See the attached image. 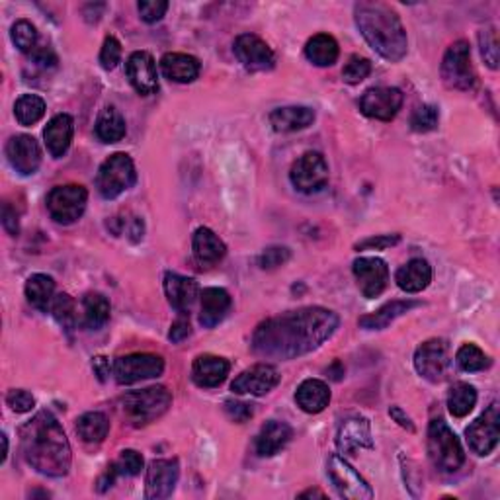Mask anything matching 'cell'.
Returning a JSON list of instances; mask_svg holds the SVG:
<instances>
[{
	"mask_svg": "<svg viewBox=\"0 0 500 500\" xmlns=\"http://www.w3.org/2000/svg\"><path fill=\"white\" fill-rule=\"evenodd\" d=\"M339 315L324 307H303L258 324L250 346L262 358L293 360L329 340L339 329Z\"/></svg>",
	"mask_w": 500,
	"mask_h": 500,
	"instance_id": "cell-1",
	"label": "cell"
},
{
	"mask_svg": "<svg viewBox=\"0 0 500 500\" xmlns=\"http://www.w3.org/2000/svg\"><path fill=\"white\" fill-rule=\"evenodd\" d=\"M27 464L47 477H65L71 469V444L61 422L50 410H40L20 428Z\"/></svg>",
	"mask_w": 500,
	"mask_h": 500,
	"instance_id": "cell-2",
	"label": "cell"
},
{
	"mask_svg": "<svg viewBox=\"0 0 500 500\" xmlns=\"http://www.w3.org/2000/svg\"><path fill=\"white\" fill-rule=\"evenodd\" d=\"M355 26L363 40L391 63L401 61L407 55L409 40L399 14L383 3H360L355 6Z\"/></svg>",
	"mask_w": 500,
	"mask_h": 500,
	"instance_id": "cell-3",
	"label": "cell"
},
{
	"mask_svg": "<svg viewBox=\"0 0 500 500\" xmlns=\"http://www.w3.org/2000/svg\"><path fill=\"white\" fill-rule=\"evenodd\" d=\"M120 405L125 418H128L133 426H145L165 415L172 405V395L170 391L162 386L147 387L123 395Z\"/></svg>",
	"mask_w": 500,
	"mask_h": 500,
	"instance_id": "cell-4",
	"label": "cell"
},
{
	"mask_svg": "<svg viewBox=\"0 0 500 500\" xmlns=\"http://www.w3.org/2000/svg\"><path fill=\"white\" fill-rule=\"evenodd\" d=\"M428 457L441 473H456L465 461L461 441L444 420H432L428 426Z\"/></svg>",
	"mask_w": 500,
	"mask_h": 500,
	"instance_id": "cell-5",
	"label": "cell"
},
{
	"mask_svg": "<svg viewBox=\"0 0 500 500\" xmlns=\"http://www.w3.org/2000/svg\"><path fill=\"white\" fill-rule=\"evenodd\" d=\"M137 180L136 165L129 155L125 152H113L112 157L105 159L96 176V188L105 199H113L128 191Z\"/></svg>",
	"mask_w": 500,
	"mask_h": 500,
	"instance_id": "cell-6",
	"label": "cell"
},
{
	"mask_svg": "<svg viewBox=\"0 0 500 500\" xmlns=\"http://www.w3.org/2000/svg\"><path fill=\"white\" fill-rule=\"evenodd\" d=\"M441 79L451 90H473L477 74L471 63L469 42L459 40L448 47L441 59Z\"/></svg>",
	"mask_w": 500,
	"mask_h": 500,
	"instance_id": "cell-7",
	"label": "cell"
},
{
	"mask_svg": "<svg viewBox=\"0 0 500 500\" xmlns=\"http://www.w3.org/2000/svg\"><path fill=\"white\" fill-rule=\"evenodd\" d=\"M86 201H89V191L81 184L55 186L47 194V211L57 223L71 225L82 217Z\"/></svg>",
	"mask_w": 500,
	"mask_h": 500,
	"instance_id": "cell-8",
	"label": "cell"
},
{
	"mask_svg": "<svg viewBox=\"0 0 500 500\" xmlns=\"http://www.w3.org/2000/svg\"><path fill=\"white\" fill-rule=\"evenodd\" d=\"M326 473L332 480V485L342 498L348 500H370L373 496V490L368 485L358 471H355L348 461L342 456L334 454L329 457V464H326Z\"/></svg>",
	"mask_w": 500,
	"mask_h": 500,
	"instance_id": "cell-9",
	"label": "cell"
},
{
	"mask_svg": "<svg viewBox=\"0 0 500 500\" xmlns=\"http://www.w3.org/2000/svg\"><path fill=\"white\" fill-rule=\"evenodd\" d=\"M165 371V360L157 354H128L113 362V378L120 386H133L143 379H152Z\"/></svg>",
	"mask_w": 500,
	"mask_h": 500,
	"instance_id": "cell-10",
	"label": "cell"
},
{
	"mask_svg": "<svg viewBox=\"0 0 500 500\" xmlns=\"http://www.w3.org/2000/svg\"><path fill=\"white\" fill-rule=\"evenodd\" d=\"M290 180L295 190L303 191V194H315L329 182V165L321 152L309 151L293 162Z\"/></svg>",
	"mask_w": 500,
	"mask_h": 500,
	"instance_id": "cell-11",
	"label": "cell"
},
{
	"mask_svg": "<svg viewBox=\"0 0 500 500\" xmlns=\"http://www.w3.org/2000/svg\"><path fill=\"white\" fill-rule=\"evenodd\" d=\"M415 368L420 378L438 383L449 368V344L444 339H430L415 352Z\"/></svg>",
	"mask_w": 500,
	"mask_h": 500,
	"instance_id": "cell-12",
	"label": "cell"
},
{
	"mask_svg": "<svg viewBox=\"0 0 500 500\" xmlns=\"http://www.w3.org/2000/svg\"><path fill=\"white\" fill-rule=\"evenodd\" d=\"M467 444L477 456H488L498 446L500 438V412L498 405L493 402L485 415H480L473 425L465 430Z\"/></svg>",
	"mask_w": 500,
	"mask_h": 500,
	"instance_id": "cell-13",
	"label": "cell"
},
{
	"mask_svg": "<svg viewBox=\"0 0 500 500\" xmlns=\"http://www.w3.org/2000/svg\"><path fill=\"white\" fill-rule=\"evenodd\" d=\"M402 105V92L389 86H378V89L365 90L360 98V110L363 115L373 120L391 121L399 113Z\"/></svg>",
	"mask_w": 500,
	"mask_h": 500,
	"instance_id": "cell-14",
	"label": "cell"
},
{
	"mask_svg": "<svg viewBox=\"0 0 500 500\" xmlns=\"http://www.w3.org/2000/svg\"><path fill=\"white\" fill-rule=\"evenodd\" d=\"M352 270H354L355 282H358L362 295L368 297V300L378 297L387 287L389 268L386 261H381V258L362 256L354 262Z\"/></svg>",
	"mask_w": 500,
	"mask_h": 500,
	"instance_id": "cell-15",
	"label": "cell"
},
{
	"mask_svg": "<svg viewBox=\"0 0 500 500\" xmlns=\"http://www.w3.org/2000/svg\"><path fill=\"white\" fill-rule=\"evenodd\" d=\"M277 383H280V373L270 363H256L250 370L235 378L230 391L237 395H254L262 397L266 393H270Z\"/></svg>",
	"mask_w": 500,
	"mask_h": 500,
	"instance_id": "cell-16",
	"label": "cell"
},
{
	"mask_svg": "<svg viewBox=\"0 0 500 500\" xmlns=\"http://www.w3.org/2000/svg\"><path fill=\"white\" fill-rule=\"evenodd\" d=\"M180 477L178 459H155L149 464L145 479V496L160 500L172 495Z\"/></svg>",
	"mask_w": 500,
	"mask_h": 500,
	"instance_id": "cell-17",
	"label": "cell"
},
{
	"mask_svg": "<svg viewBox=\"0 0 500 500\" xmlns=\"http://www.w3.org/2000/svg\"><path fill=\"white\" fill-rule=\"evenodd\" d=\"M235 55L248 71H270L276 63L272 47L254 34H243L235 40Z\"/></svg>",
	"mask_w": 500,
	"mask_h": 500,
	"instance_id": "cell-18",
	"label": "cell"
},
{
	"mask_svg": "<svg viewBox=\"0 0 500 500\" xmlns=\"http://www.w3.org/2000/svg\"><path fill=\"white\" fill-rule=\"evenodd\" d=\"M336 448L342 456L355 454L358 449H371L373 438L370 420L360 415L346 418L336 432Z\"/></svg>",
	"mask_w": 500,
	"mask_h": 500,
	"instance_id": "cell-19",
	"label": "cell"
},
{
	"mask_svg": "<svg viewBox=\"0 0 500 500\" xmlns=\"http://www.w3.org/2000/svg\"><path fill=\"white\" fill-rule=\"evenodd\" d=\"M125 73H128V79L133 89L141 96L155 94L159 90L157 65L149 51L131 53L128 65H125Z\"/></svg>",
	"mask_w": 500,
	"mask_h": 500,
	"instance_id": "cell-20",
	"label": "cell"
},
{
	"mask_svg": "<svg viewBox=\"0 0 500 500\" xmlns=\"http://www.w3.org/2000/svg\"><path fill=\"white\" fill-rule=\"evenodd\" d=\"M6 157L16 172L30 176L42 165V149L32 136H14L6 143Z\"/></svg>",
	"mask_w": 500,
	"mask_h": 500,
	"instance_id": "cell-21",
	"label": "cell"
},
{
	"mask_svg": "<svg viewBox=\"0 0 500 500\" xmlns=\"http://www.w3.org/2000/svg\"><path fill=\"white\" fill-rule=\"evenodd\" d=\"M165 293L168 297V303L175 307L180 315H188L198 300L199 287L194 277L180 276L176 272H167Z\"/></svg>",
	"mask_w": 500,
	"mask_h": 500,
	"instance_id": "cell-22",
	"label": "cell"
},
{
	"mask_svg": "<svg viewBox=\"0 0 500 500\" xmlns=\"http://www.w3.org/2000/svg\"><path fill=\"white\" fill-rule=\"evenodd\" d=\"M229 370L230 363L225 358L214 354H204L198 355L194 365H191V379H194V383L199 387H219L221 383L227 379Z\"/></svg>",
	"mask_w": 500,
	"mask_h": 500,
	"instance_id": "cell-23",
	"label": "cell"
},
{
	"mask_svg": "<svg viewBox=\"0 0 500 500\" xmlns=\"http://www.w3.org/2000/svg\"><path fill=\"white\" fill-rule=\"evenodd\" d=\"M292 436L293 430L287 422L282 420L266 422L256 436V454L262 457H272L287 446V441L292 440Z\"/></svg>",
	"mask_w": 500,
	"mask_h": 500,
	"instance_id": "cell-24",
	"label": "cell"
},
{
	"mask_svg": "<svg viewBox=\"0 0 500 500\" xmlns=\"http://www.w3.org/2000/svg\"><path fill=\"white\" fill-rule=\"evenodd\" d=\"M73 133H74V121L71 115L69 113L55 115V118L47 123V128L43 131L47 151H50L55 159L63 157L71 147Z\"/></svg>",
	"mask_w": 500,
	"mask_h": 500,
	"instance_id": "cell-25",
	"label": "cell"
},
{
	"mask_svg": "<svg viewBox=\"0 0 500 500\" xmlns=\"http://www.w3.org/2000/svg\"><path fill=\"white\" fill-rule=\"evenodd\" d=\"M160 69H162V74H165L168 81L188 84V82H194L198 79L201 65L194 55L167 53L160 59Z\"/></svg>",
	"mask_w": 500,
	"mask_h": 500,
	"instance_id": "cell-26",
	"label": "cell"
},
{
	"mask_svg": "<svg viewBox=\"0 0 500 500\" xmlns=\"http://www.w3.org/2000/svg\"><path fill=\"white\" fill-rule=\"evenodd\" d=\"M295 402L309 415H319L331 402V389L321 379H305L295 391Z\"/></svg>",
	"mask_w": 500,
	"mask_h": 500,
	"instance_id": "cell-27",
	"label": "cell"
},
{
	"mask_svg": "<svg viewBox=\"0 0 500 500\" xmlns=\"http://www.w3.org/2000/svg\"><path fill=\"white\" fill-rule=\"evenodd\" d=\"M315 121V110L307 105H285L270 113V123L276 131L293 133L307 129Z\"/></svg>",
	"mask_w": 500,
	"mask_h": 500,
	"instance_id": "cell-28",
	"label": "cell"
},
{
	"mask_svg": "<svg viewBox=\"0 0 500 500\" xmlns=\"http://www.w3.org/2000/svg\"><path fill=\"white\" fill-rule=\"evenodd\" d=\"M191 248H194V256L199 264L204 266H214L223 261L227 254V246L214 230L207 227H199L194 233V240H191Z\"/></svg>",
	"mask_w": 500,
	"mask_h": 500,
	"instance_id": "cell-29",
	"label": "cell"
},
{
	"mask_svg": "<svg viewBox=\"0 0 500 500\" xmlns=\"http://www.w3.org/2000/svg\"><path fill=\"white\" fill-rule=\"evenodd\" d=\"M230 307V295L223 287H207L201 293V315L199 323L206 329H214L215 324L225 319V315Z\"/></svg>",
	"mask_w": 500,
	"mask_h": 500,
	"instance_id": "cell-30",
	"label": "cell"
},
{
	"mask_svg": "<svg viewBox=\"0 0 500 500\" xmlns=\"http://www.w3.org/2000/svg\"><path fill=\"white\" fill-rule=\"evenodd\" d=\"M397 285L407 293H418L426 290L432 282V268L425 258H412L397 270Z\"/></svg>",
	"mask_w": 500,
	"mask_h": 500,
	"instance_id": "cell-31",
	"label": "cell"
},
{
	"mask_svg": "<svg viewBox=\"0 0 500 500\" xmlns=\"http://www.w3.org/2000/svg\"><path fill=\"white\" fill-rule=\"evenodd\" d=\"M418 305H420L418 301H410V300H407V301H391V303L383 305L381 309H378L375 313L360 316L358 324L365 331H383V329H387V326L393 321H397L399 316L409 313L410 309H415V307H418Z\"/></svg>",
	"mask_w": 500,
	"mask_h": 500,
	"instance_id": "cell-32",
	"label": "cell"
},
{
	"mask_svg": "<svg viewBox=\"0 0 500 500\" xmlns=\"http://www.w3.org/2000/svg\"><path fill=\"white\" fill-rule=\"evenodd\" d=\"M339 43L329 34H316L305 45V57L316 66H331L339 59Z\"/></svg>",
	"mask_w": 500,
	"mask_h": 500,
	"instance_id": "cell-33",
	"label": "cell"
},
{
	"mask_svg": "<svg viewBox=\"0 0 500 500\" xmlns=\"http://www.w3.org/2000/svg\"><path fill=\"white\" fill-rule=\"evenodd\" d=\"M125 120L123 115L113 108V105H105L100 112L98 120H96V136L104 143H118L125 137Z\"/></svg>",
	"mask_w": 500,
	"mask_h": 500,
	"instance_id": "cell-34",
	"label": "cell"
},
{
	"mask_svg": "<svg viewBox=\"0 0 500 500\" xmlns=\"http://www.w3.org/2000/svg\"><path fill=\"white\" fill-rule=\"evenodd\" d=\"M76 432L86 444H100L110 432V420L104 412H86L76 420Z\"/></svg>",
	"mask_w": 500,
	"mask_h": 500,
	"instance_id": "cell-35",
	"label": "cell"
},
{
	"mask_svg": "<svg viewBox=\"0 0 500 500\" xmlns=\"http://www.w3.org/2000/svg\"><path fill=\"white\" fill-rule=\"evenodd\" d=\"M55 293V282L51 276L47 274H34L26 284V297L35 309L47 311V307L53 301Z\"/></svg>",
	"mask_w": 500,
	"mask_h": 500,
	"instance_id": "cell-36",
	"label": "cell"
},
{
	"mask_svg": "<svg viewBox=\"0 0 500 500\" xmlns=\"http://www.w3.org/2000/svg\"><path fill=\"white\" fill-rule=\"evenodd\" d=\"M84 307V326L90 331H98L110 319V301L102 293H86L82 300Z\"/></svg>",
	"mask_w": 500,
	"mask_h": 500,
	"instance_id": "cell-37",
	"label": "cell"
},
{
	"mask_svg": "<svg viewBox=\"0 0 500 500\" xmlns=\"http://www.w3.org/2000/svg\"><path fill=\"white\" fill-rule=\"evenodd\" d=\"M477 405V391L469 383L459 381L448 393V409L456 418L467 417Z\"/></svg>",
	"mask_w": 500,
	"mask_h": 500,
	"instance_id": "cell-38",
	"label": "cell"
},
{
	"mask_svg": "<svg viewBox=\"0 0 500 500\" xmlns=\"http://www.w3.org/2000/svg\"><path fill=\"white\" fill-rule=\"evenodd\" d=\"M14 115L20 125L30 128L45 115V102L35 94H24L14 104Z\"/></svg>",
	"mask_w": 500,
	"mask_h": 500,
	"instance_id": "cell-39",
	"label": "cell"
},
{
	"mask_svg": "<svg viewBox=\"0 0 500 500\" xmlns=\"http://www.w3.org/2000/svg\"><path fill=\"white\" fill-rule=\"evenodd\" d=\"M51 313L55 316V321L59 323L65 331H73L79 321V315H76V303L69 293H59L53 297L51 301Z\"/></svg>",
	"mask_w": 500,
	"mask_h": 500,
	"instance_id": "cell-40",
	"label": "cell"
},
{
	"mask_svg": "<svg viewBox=\"0 0 500 500\" xmlns=\"http://www.w3.org/2000/svg\"><path fill=\"white\" fill-rule=\"evenodd\" d=\"M456 362L464 371H483L490 365L488 355L475 344H464L456 354Z\"/></svg>",
	"mask_w": 500,
	"mask_h": 500,
	"instance_id": "cell-41",
	"label": "cell"
},
{
	"mask_svg": "<svg viewBox=\"0 0 500 500\" xmlns=\"http://www.w3.org/2000/svg\"><path fill=\"white\" fill-rule=\"evenodd\" d=\"M12 42L14 45L26 55H32L37 47V40H40V35H37L35 26L30 20H18L12 26Z\"/></svg>",
	"mask_w": 500,
	"mask_h": 500,
	"instance_id": "cell-42",
	"label": "cell"
},
{
	"mask_svg": "<svg viewBox=\"0 0 500 500\" xmlns=\"http://www.w3.org/2000/svg\"><path fill=\"white\" fill-rule=\"evenodd\" d=\"M438 121H440V112L436 105H430V104L418 105V108L410 115V128L417 133L434 131L438 128Z\"/></svg>",
	"mask_w": 500,
	"mask_h": 500,
	"instance_id": "cell-43",
	"label": "cell"
},
{
	"mask_svg": "<svg viewBox=\"0 0 500 500\" xmlns=\"http://www.w3.org/2000/svg\"><path fill=\"white\" fill-rule=\"evenodd\" d=\"M371 73V61L360 55H352L342 69V79L348 84H360Z\"/></svg>",
	"mask_w": 500,
	"mask_h": 500,
	"instance_id": "cell-44",
	"label": "cell"
},
{
	"mask_svg": "<svg viewBox=\"0 0 500 500\" xmlns=\"http://www.w3.org/2000/svg\"><path fill=\"white\" fill-rule=\"evenodd\" d=\"M479 42H480V55H483L487 66L496 71L500 51H498V35L495 32V27H487V30L480 32Z\"/></svg>",
	"mask_w": 500,
	"mask_h": 500,
	"instance_id": "cell-45",
	"label": "cell"
},
{
	"mask_svg": "<svg viewBox=\"0 0 500 500\" xmlns=\"http://www.w3.org/2000/svg\"><path fill=\"white\" fill-rule=\"evenodd\" d=\"M121 61V43L118 37H113V35H108L104 40V45H102V51H100V65H102V69L105 71H112L118 66V63Z\"/></svg>",
	"mask_w": 500,
	"mask_h": 500,
	"instance_id": "cell-46",
	"label": "cell"
},
{
	"mask_svg": "<svg viewBox=\"0 0 500 500\" xmlns=\"http://www.w3.org/2000/svg\"><path fill=\"white\" fill-rule=\"evenodd\" d=\"M115 467H118L120 475L136 477L141 473V469H143V457L136 449H123L118 461H115Z\"/></svg>",
	"mask_w": 500,
	"mask_h": 500,
	"instance_id": "cell-47",
	"label": "cell"
},
{
	"mask_svg": "<svg viewBox=\"0 0 500 500\" xmlns=\"http://www.w3.org/2000/svg\"><path fill=\"white\" fill-rule=\"evenodd\" d=\"M290 256L292 253L287 246H270L258 258V264H261L262 270H274V268H280L290 261Z\"/></svg>",
	"mask_w": 500,
	"mask_h": 500,
	"instance_id": "cell-48",
	"label": "cell"
},
{
	"mask_svg": "<svg viewBox=\"0 0 500 500\" xmlns=\"http://www.w3.org/2000/svg\"><path fill=\"white\" fill-rule=\"evenodd\" d=\"M137 11L141 14V20L147 24H155L159 22L162 16L167 14L168 11V3L167 0H141L137 4Z\"/></svg>",
	"mask_w": 500,
	"mask_h": 500,
	"instance_id": "cell-49",
	"label": "cell"
},
{
	"mask_svg": "<svg viewBox=\"0 0 500 500\" xmlns=\"http://www.w3.org/2000/svg\"><path fill=\"white\" fill-rule=\"evenodd\" d=\"M6 402L14 412H30L35 405V399L32 393H27L24 389H12L6 395Z\"/></svg>",
	"mask_w": 500,
	"mask_h": 500,
	"instance_id": "cell-50",
	"label": "cell"
},
{
	"mask_svg": "<svg viewBox=\"0 0 500 500\" xmlns=\"http://www.w3.org/2000/svg\"><path fill=\"white\" fill-rule=\"evenodd\" d=\"M401 243V235H378L363 238L362 243L355 245V250H386Z\"/></svg>",
	"mask_w": 500,
	"mask_h": 500,
	"instance_id": "cell-51",
	"label": "cell"
},
{
	"mask_svg": "<svg viewBox=\"0 0 500 500\" xmlns=\"http://www.w3.org/2000/svg\"><path fill=\"white\" fill-rule=\"evenodd\" d=\"M30 63L34 66H37V69L50 71V69H55L57 63H59V59H57V55H55L51 47L43 45V47H37V50L30 55Z\"/></svg>",
	"mask_w": 500,
	"mask_h": 500,
	"instance_id": "cell-52",
	"label": "cell"
},
{
	"mask_svg": "<svg viewBox=\"0 0 500 500\" xmlns=\"http://www.w3.org/2000/svg\"><path fill=\"white\" fill-rule=\"evenodd\" d=\"M225 412L229 415L230 420L238 422V425H243L248 418H253L254 410L253 405H248V402H233V401H227L225 402Z\"/></svg>",
	"mask_w": 500,
	"mask_h": 500,
	"instance_id": "cell-53",
	"label": "cell"
},
{
	"mask_svg": "<svg viewBox=\"0 0 500 500\" xmlns=\"http://www.w3.org/2000/svg\"><path fill=\"white\" fill-rule=\"evenodd\" d=\"M191 334V329H190V321L186 319V315H182L178 316V319L172 323L170 326V332H168V339L172 342H182L184 339H188V336Z\"/></svg>",
	"mask_w": 500,
	"mask_h": 500,
	"instance_id": "cell-54",
	"label": "cell"
},
{
	"mask_svg": "<svg viewBox=\"0 0 500 500\" xmlns=\"http://www.w3.org/2000/svg\"><path fill=\"white\" fill-rule=\"evenodd\" d=\"M3 225L8 235L18 237V233H20V221H18L16 209H12L11 204H4L3 207Z\"/></svg>",
	"mask_w": 500,
	"mask_h": 500,
	"instance_id": "cell-55",
	"label": "cell"
},
{
	"mask_svg": "<svg viewBox=\"0 0 500 500\" xmlns=\"http://www.w3.org/2000/svg\"><path fill=\"white\" fill-rule=\"evenodd\" d=\"M92 368H94V373L98 375L100 381H105L108 379V375L113 373V365L110 363L108 358H105V355H96L92 362Z\"/></svg>",
	"mask_w": 500,
	"mask_h": 500,
	"instance_id": "cell-56",
	"label": "cell"
},
{
	"mask_svg": "<svg viewBox=\"0 0 500 500\" xmlns=\"http://www.w3.org/2000/svg\"><path fill=\"white\" fill-rule=\"evenodd\" d=\"M389 417L397 422L399 426H402L405 430L409 432H415V425H412V420L405 415V410H402L401 407H389Z\"/></svg>",
	"mask_w": 500,
	"mask_h": 500,
	"instance_id": "cell-57",
	"label": "cell"
},
{
	"mask_svg": "<svg viewBox=\"0 0 500 500\" xmlns=\"http://www.w3.org/2000/svg\"><path fill=\"white\" fill-rule=\"evenodd\" d=\"M326 498V495L323 493V490L319 488H309V490H303V493L300 495V498Z\"/></svg>",
	"mask_w": 500,
	"mask_h": 500,
	"instance_id": "cell-58",
	"label": "cell"
},
{
	"mask_svg": "<svg viewBox=\"0 0 500 500\" xmlns=\"http://www.w3.org/2000/svg\"><path fill=\"white\" fill-rule=\"evenodd\" d=\"M6 456H8V438H6V434H3V457H0V461H3V464H4Z\"/></svg>",
	"mask_w": 500,
	"mask_h": 500,
	"instance_id": "cell-59",
	"label": "cell"
}]
</instances>
